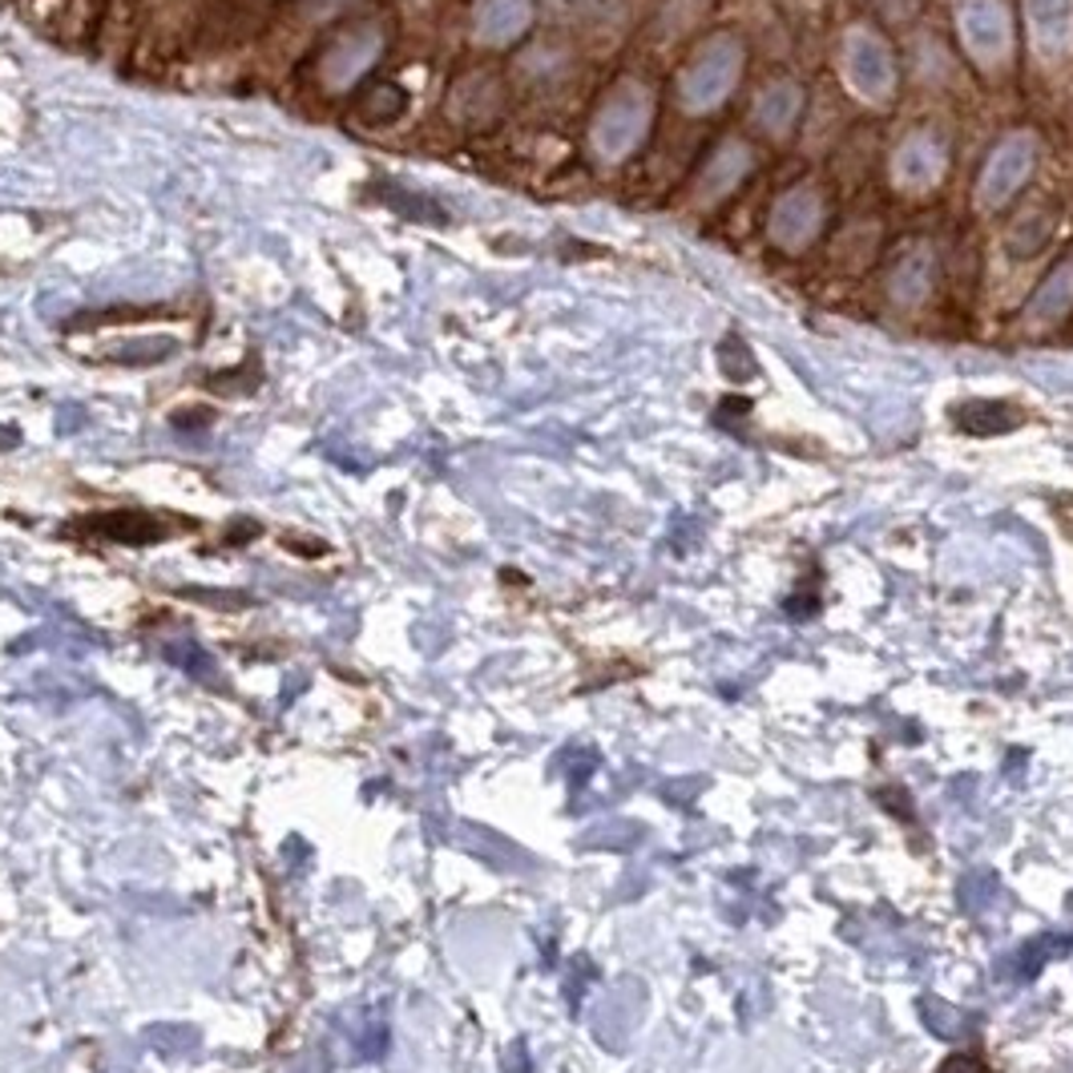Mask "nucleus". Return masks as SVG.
Returning a JSON list of instances; mask_svg holds the SVG:
<instances>
[{
  "label": "nucleus",
  "instance_id": "f257e3e1",
  "mask_svg": "<svg viewBox=\"0 0 1073 1073\" xmlns=\"http://www.w3.org/2000/svg\"><path fill=\"white\" fill-rule=\"evenodd\" d=\"M936 1073H989V1065L977 1053H953V1058H944Z\"/></svg>",
  "mask_w": 1073,
  "mask_h": 1073
},
{
  "label": "nucleus",
  "instance_id": "f03ea898",
  "mask_svg": "<svg viewBox=\"0 0 1073 1073\" xmlns=\"http://www.w3.org/2000/svg\"><path fill=\"white\" fill-rule=\"evenodd\" d=\"M876 800L884 803V807H892V812H897V819H904V824H909V819H916V812H912L909 803H904V787H888V791H876Z\"/></svg>",
  "mask_w": 1073,
  "mask_h": 1073
}]
</instances>
